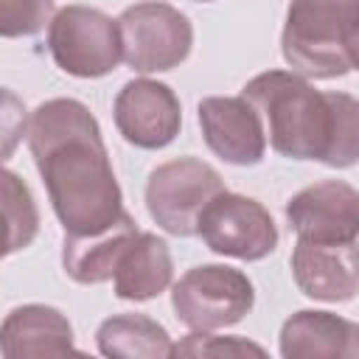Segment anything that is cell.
I'll use <instances>...</instances> for the list:
<instances>
[{
    "instance_id": "6da1fadb",
    "label": "cell",
    "mask_w": 359,
    "mask_h": 359,
    "mask_svg": "<svg viewBox=\"0 0 359 359\" xmlns=\"http://www.w3.org/2000/svg\"><path fill=\"white\" fill-rule=\"evenodd\" d=\"M28 149L67 236L109 227L126 208L101 126L79 98H50L28 118Z\"/></svg>"
},
{
    "instance_id": "7a4b0ae2",
    "label": "cell",
    "mask_w": 359,
    "mask_h": 359,
    "mask_svg": "<svg viewBox=\"0 0 359 359\" xmlns=\"http://www.w3.org/2000/svg\"><path fill=\"white\" fill-rule=\"evenodd\" d=\"M269 146L289 160L351 168L359 160V104L351 93H320L292 70H266L241 87Z\"/></svg>"
},
{
    "instance_id": "3957f363",
    "label": "cell",
    "mask_w": 359,
    "mask_h": 359,
    "mask_svg": "<svg viewBox=\"0 0 359 359\" xmlns=\"http://www.w3.org/2000/svg\"><path fill=\"white\" fill-rule=\"evenodd\" d=\"M359 0H289L280 53L303 79H339L356 67Z\"/></svg>"
},
{
    "instance_id": "277c9868",
    "label": "cell",
    "mask_w": 359,
    "mask_h": 359,
    "mask_svg": "<svg viewBox=\"0 0 359 359\" xmlns=\"http://www.w3.org/2000/svg\"><path fill=\"white\" fill-rule=\"evenodd\" d=\"M255 303L252 280L227 264L191 266L171 286V309L191 331H219L241 323Z\"/></svg>"
},
{
    "instance_id": "5b68a950",
    "label": "cell",
    "mask_w": 359,
    "mask_h": 359,
    "mask_svg": "<svg viewBox=\"0 0 359 359\" xmlns=\"http://www.w3.org/2000/svg\"><path fill=\"white\" fill-rule=\"evenodd\" d=\"M121 62L135 73H165L180 67L194 48L191 20L160 0H143L121 11Z\"/></svg>"
},
{
    "instance_id": "8992f818",
    "label": "cell",
    "mask_w": 359,
    "mask_h": 359,
    "mask_svg": "<svg viewBox=\"0 0 359 359\" xmlns=\"http://www.w3.org/2000/svg\"><path fill=\"white\" fill-rule=\"evenodd\" d=\"M48 50L67 76H109L121 65L118 22L93 6H65L48 22Z\"/></svg>"
},
{
    "instance_id": "52a82bcc",
    "label": "cell",
    "mask_w": 359,
    "mask_h": 359,
    "mask_svg": "<svg viewBox=\"0 0 359 359\" xmlns=\"http://www.w3.org/2000/svg\"><path fill=\"white\" fill-rule=\"evenodd\" d=\"M227 191L222 174L199 157H177L160 163L146 182V210L157 227L171 236H196L202 208Z\"/></svg>"
},
{
    "instance_id": "ba28073f",
    "label": "cell",
    "mask_w": 359,
    "mask_h": 359,
    "mask_svg": "<svg viewBox=\"0 0 359 359\" xmlns=\"http://www.w3.org/2000/svg\"><path fill=\"white\" fill-rule=\"evenodd\" d=\"M196 236L216 255L238 261H261L278 247L272 213L252 196L222 191L199 213Z\"/></svg>"
},
{
    "instance_id": "9c48e42d",
    "label": "cell",
    "mask_w": 359,
    "mask_h": 359,
    "mask_svg": "<svg viewBox=\"0 0 359 359\" xmlns=\"http://www.w3.org/2000/svg\"><path fill=\"white\" fill-rule=\"evenodd\" d=\"M115 126L121 137L137 149H165L182 126V107L177 93L154 79L126 81L112 107Z\"/></svg>"
},
{
    "instance_id": "30bf717a",
    "label": "cell",
    "mask_w": 359,
    "mask_h": 359,
    "mask_svg": "<svg viewBox=\"0 0 359 359\" xmlns=\"http://www.w3.org/2000/svg\"><path fill=\"white\" fill-rule=\"evenodd\" d=\"M286 222L297 238L309 241H356L359 194L342 180H323L297 191L286 202Z\"/></svg>"
},
{
    "instance_id": "8fae6325",
    "label": "cell",
    "mask_w": 359,
    "mask_h": 359,
    "mask_svg": "<svg viewBox=\"0 0 359 359\" xmlns=\"http://www.w3.org/2000/svg\"><path fill=\"white\" fill-rule=\"evenodd\" d=\"M199 126L208 149L230 165H258L266 135L258 112L241 95H208L199 101Z\"/></svg>"
},
{
    "instance_id": "7c38bea8",
    "label": "cell",
    "mask_w": 359,
    "mask_h": 359,
    "mask_svg": "<svg viewBox=\"0 0 359 359\" xmlns=\"http://www.w3.org/2000/svg\"><path fill=\"white\" fill-rule=\"evenodd\" d=\"M292 278L297 289L323 303H345L359 289L356 241H309L297 238L292 250Z\"/></svg>"
},
{
    "instance_id": "4fadbf2b",
    "label": "cell",
    "mask_w": 359,
    "mask_h": 359,
    "mask_svg": "<svg viewBox=\"0 0 359 359\" xmlns=\"http://www.w3.org/2000/svg\"><path fill=\"white\" fill-rule=\"evenodd\" d=\"M0 353L6 359H42L79 353L70 320L45 303H25L0 323Z\"/></svg>"
},
{
    "instance_id": "5bb4252c",
    "label": "cell",
    "mask_w": 359,
    "mask_h": 359,
    "mask_svg": "<svg viewBox=\"0 0 359 359\" xmlns=\"http://www.w3.org/2000/svg\"><path fill=\"white\" fill-rule=\"evenodd\" d=\"M280 356L286 359H353L359 353L356 323L317 309L294 311L280 325Z\"/></svg>"
},
{
    "instance_id": "9a60e30c",
    "label": "cell",
    "mask_w": 359,
    "mask_h": 359,
    "mask_svg": "<svg viewBox=\"0 0 359 359\" xmlns=\"http://www.w3.org/2000/svg\"><path fill=\"white\" fill-rule=\"evenodd\" d=\"M174 280V261L168 244L154 233H135L129 244L123 247L115 272L112 286L121 300H154L163 294Z\"/></svg>"
},
{
    "instance_id": "2e32d148",
    "label": "cell",
    "mask_w": 359,
    "mask_h": 359,
    "mask_svg": "<svg viewBox=\"0 0 359 359\" xmlns=\"http://www.w3.org/2000/svg\"><path fill=\"white\" fill-rule=\"evenodd\" d=\"M137 233V222L123 210L109 227L90 233V236H67L62 241V266L65 272L84 286L107 283L112 280L115 264L129 244V238Z\"/></svg>"
},
{
    "instance_id": "e0dca14e",
    "label": "cell",
    "mask_w": 359,
    "mask_h": 359,
    "mask_svg": "<svg viewBox=\"0 0 359 359\" xmlns=\"http://www.w3.org/2000/svg\"><path fill=\"white\" fill-rule=\"evenodd\" d=\"M95 345L112 359H168L174 342L157 320L146 314H112L95 331Z\"/></svg>"
},
{
    "instance_id": "ac0fdd59",
    "label": "cell",
    "mask_w": 359,
    "mask_h": 359,
    "mask_svg": "<svg viewBox=\"0 0 359 359\" xmlns=\"http://www.w3.org/2000/svg\"><path fill=\"white\" fill-rule=\"evenodd\" d=\"M0 208L14 224L22 250L31 247L39 233V208L34 202L31 188L22 182V177L8 171L6 165H0Z\"/></svg>"
},
{
    "instance_id": "d6986e66",
    "label": "cell",
    "mask_w": 359,
    "mask_h": 359,
    "mask_svg": "<svg viewBox=\"0 0 359 359\" xmlns=\"http://www.w3.org/2000/svg\"><path fill=\"white\" fill-rule=\"evenodd\" d=\"M174 356L191 359H233V356H266L258 342L244 337H216L213 331H191L174 345Z\"/></svg>"
},
{
    "instance_id": "ffe728a7",
    "label": "cell",
    "mask_w": 359,
    "mask_h": 359,
    "mask_svg": "<svg viewBox=\"0 0 359 359\" xmlns=\"http://www.w3.org/2000/svg\"><path fill=\"white\" fill-rule=\"evenodd\" d=\"M53 17V0H0V36H36Z\"/></svg>"
},
{
    "instance_id": "44dd1931",
    "label": "cell",
    "mask_w": 359,
    "mask_h": 359,
    "mask_svg": "<svg viewBox=\"0 0 359 359\" xmlns=\"http://www.w3.org/2000/svg\"><path fill=\"white\" fill-rule=\"evenodd\" d=\"M28 118L31 115H28L22 98L14 90L0 87V165L22 143V137L28 132Z\"/></svg>"
},
{
    "instance_id": "7402d4cb",
    "label": "cell",
    "mask_w": 359,
    "mask_h": 359,
    "mask_svg": "<svg viewBox=\"0 0 359 359\" xmlns=\"http://www.w3.org/2000/svg\"><path fill=\"white\" fill-rule=\"evenodd\" d=\"M20 250H22V244L17 238V230H14V224L8 222V216L0 208V258H6L11 252H20Z\"/></svg>"
},
{
    "instance_id": "603a6c76",
    "label": "cell",
    "mask_w": 359,
    "mask_h": 359,
    "mask_svg": "<svg viewBox=\"0 0 359 359\" xmlns=\"http://www.w3.org/2000/svg\"><path fill=\"white\" fill-rule=\"evenodd\" d=\"M194 3H210V0H194Z\"/></svg>"
}]
</instances>
